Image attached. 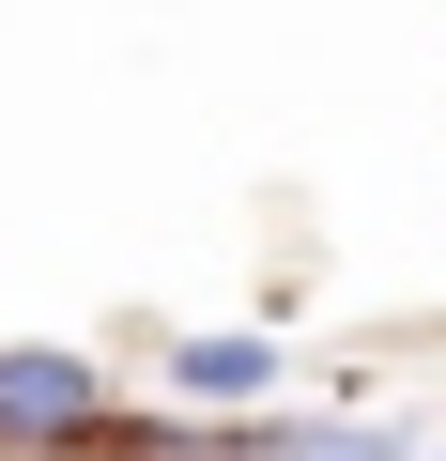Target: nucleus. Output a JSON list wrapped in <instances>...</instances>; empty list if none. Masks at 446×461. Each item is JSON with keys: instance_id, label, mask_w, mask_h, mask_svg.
Here are the masks:
<instances>
[{"instance_id": "f257e3e1", "label": "nucleus", "mask_w": 446, "mask_h": 461, "mask_svg": "<svg viewBox=\"0 0 446 461\" xmlns=\"http://www.w3.org/2000/svg\"><path fill=\"white\" fill-rule=\"evenodd\" d=\"M108 415V369L77 339H0V461H62Z\"/></svg>"}, {"instance_id": "f03ea898", "label": "nucleus", "mask_w": 446, "mask_h": 461, "mask_svg": "<svg viewBox=\"0 0 446 461\" xmlns=\"http://www.w3.org/2000/svg\"><path fill=\"white\" fill-rule=\"evenodd\" d=\"M154 369H169V400H185L200 430H232V415H278V384H293V354H278L262 323H185Z\"/></svg>"}, {"instance_id": "7ed1b4c3", "label": "nucleus", "mask_w": 446, "mask_h": 461, "mask_svg": "<svg viewBox=\"0 0 446 461\" xmlns=\"http://www.w3.org/2000/svg\"><path fill=\"white\" fill-rule=\"evenodd\" d=\"M415 461H446V446H415Z\"/></svg>"}]
</instances>
